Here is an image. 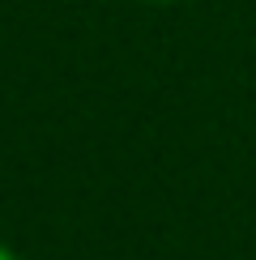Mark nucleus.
<instances>
[{
    "label": "nucleus",
    "mask_w": 256,
    "mask_h": 260,
    "mask_svg": "<svg viewBox=\"0 0 256 260\" xmlns=\"http://www.w3.org/2000/svg\"><path fill=\"white\" fill-rule=\"evenodd\" d=\"M0 260H17V252H13L9 243H0Z\"/></svg>",
    "instance_id": "obj_1"
},
{
    "label": "nucleus",
    "mask_w": 256,
    "mask_h": 260,
    "mask_svg": "<svg viewBox=\"0 0 256 260\" xmlns=\"http://www.w3.org/2000/svg\"><path fill=\"white\" fill-rule=\"evenodd\" d=\"M149 5H179V0H149Z\"/></svg>",
    "instance_id": "obj_2"
}]
</instances>
